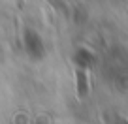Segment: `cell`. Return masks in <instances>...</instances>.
Segmentation results:
<instances>
[{
	"mask_svg": "<svg viewBox=\"0 0 128 124\" xmlns=\"http://www.w3.org/2000/svg\"><path fill=\"white\" fill-rule=\"evenodd\" d=\"M47 2H49L51 6H55V8L58 9V11H62V13H68V8L64 6V2H62V0H47Z\"/></svg>",
	"mask_w": 128,
	"mask_h": 124,
	"instance_id": "obj_2",
	"label": "cell"
},
{
	"mask_svg": "<svg viewBox=\"0 0 128 124\" xmlns=\"http://www.w3.org/2000/svg\"><path fill=\"white\" fill-rule=\"evenodd\" d=\"M77 88H79V96L87 94V72L85 70H77Z\"/></svg>",
	"mask_w": 128,
	"mask_h": 124,
	"instance_id": "obj_1",
	"label": "cell"
}]
</instances>
